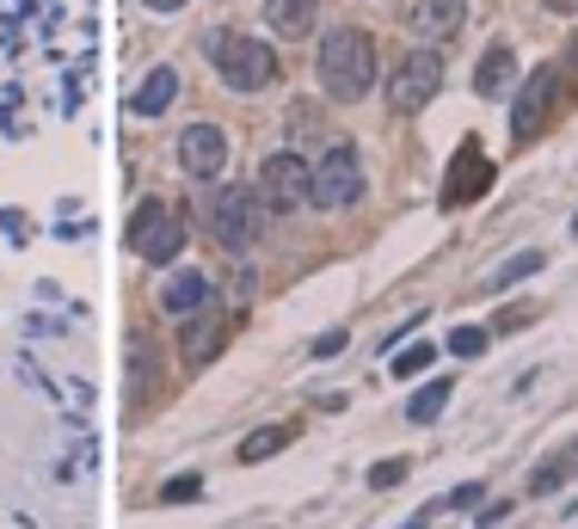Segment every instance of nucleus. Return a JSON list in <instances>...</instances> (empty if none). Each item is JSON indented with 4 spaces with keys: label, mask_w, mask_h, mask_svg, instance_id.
Segmentation results:
<instances>
[{
    "label": "nucleus",
    "mask_w": 578,
    "mask_h": 529,
    "mask_svg": "<svg viewBox=\"0 0 578 529\" xmlns=\"http://www.w3.org/2000/svg\"><path fill=\"white\" fill-rule=\"evenodd\" d=\"M437 80H444V62H437L431 50H412L407 62L395 68V80H388V111H400V118L425 111L437 99Z\"/></svg>",
    "instance_id": "obj_7"
},
{
    "label": "nucleus",
    "mask_w": 578,
    "mask_h": 529,
    "mask_svg": "<svg viewBox=\"0 0 578 529\" xmlns=\"http://www.w3.org/2000/svg\"><path fill=\"white\" fill-rule=\"evenodd\" d=\"M357 198H363V160H357L351 142H339V148H327V160L315 167L308 203H320V210H351Z\"/></svg>",
    "instance_id": "obj_3"
},
{
    "label": "nucleus",
    "mask_w": 578,
    "mask_h": 529,
    "mask_svg": "<svg viewBox=\"0 0 578 529\" xmlns=\"http://www.w3.org/2000/svg\"><path fill=\"white\" fill-rule=\"evenodd\" d=\"M332 351H345V327L339 332H320V339H315V358H332Z\"/></svg>",
    "instance_id": "obj_25"
},
{
    "label": "nucleus",
    "mask_w": 578,
    "mask_h": 529,
    "mask_svg": "<svg viewBox=\"0 0 578 529\" xmlns=\"http://www.w3.org/2000/svg\"><path fill=\"white\" fill-rule=\"evenodd\" d=\"M431 363H437V345H407L388 370H395V376H419V370H431Z\"/></svg>",
    "instance_id": "obj_21"
},
{
    "label": "nucleus",
    "mask_w": 578,
    "mask_h": 529,
    "mask_svg": "<svg viewBox=\"0 0 578 529\" xmlns=\"http://www.w3.org/2000/svg\"><path fill=\"white\" fill-rule=\"evenodd\" d=\"M203 302H210V278H203V271H172V278L160 283V308H167V315H198Z\"/></svg>",
    "instance_id": "obj_11"
},
{
    "label": "nucleus",
    "mask_w": 578,
    "mask_h": 529,
    "mask_svg": "<svg viewBox=\"0 0 578 529\" xmlns=\"http://www.w3.org/2000/svg\"><path fill=\"white\" fill-rule=\"evenodd\" d=\"M566 480H572V456H560V462H548V468H536V475H529V492H560Z\"/></svg>",
    "instance_id": "obj_20"
},
{
    "label": "nucleus",
    "mask_w": 578,
    "mask_h": 529,
    "mask_svg": "<svg viewBox=\"0 0 578 529\" xmlns=\"http://www.w3.org/2000/svg\"><path fill=\"white\" fill-rule=\"evenodd\" d=\"M148 7H155V13H179L185 0H148Z\"/></svg>",
    "instance_id": "obj_26"
},
{
    "label": "nucleus",
    "mask_w": 578,
    "mask_h": 529,
    "mask_svg": "<svg viewBox=\"0 0 578 529\" xmlns=\"http://www.w3.org/2000/svg\"><path fill=\"white\" fill-rule=\"evenodd\" d=\"M185 320H191V327H185V363H191V370H203V363L222 358L228 332H235V315H228V308H210V302H203L198 315H185Z\"/></svg>",
    "instance_id": "obj_8"
},
{
    "label": "nucleus",
    "mask_w": 578,
    "mask_h": 529,
    "mask_svg": "<svg viewBox=\"0 0 578 529\" xmlns=\"http://www.w3.org/2000/svg\"><path fill=\"white\" fill-rule=\"evenodd\" d=\"M407 529H425V523H407Z\"/></svg>",
    "instance_id": "obj_29"
},
{
    "label": "nucleus",
    "mask_w": 578,
    "mask_h": 529,
    "mask_svg": "<svg viewBox=\"0 0 578 529\" xmlns=\"http://www.w3.org/2000/svg\"><path fill=\"white\" fill-rule=\"evenodd\" d=\"M265 26L283 38H308L315 31V0H265Z\"/></svg>",
    "instance_id": "obj_15"
},
{
    "label": "nucleus",
    "mask_w": 578,
    "mask_h": 529,
    "mask_svg": "<svg viewBox=\"0 0 578 529\" xmlns=\"http://www.w3.org/2000/svg\"><path fill=\"white\" fill-rule=\"evenodd\" d=\"M130 247L142 252L148 264H172V259H179V247H185V222L167 210V203L148 198L142 210H136V222H130Z\"/></svg>",
    "instance_id": "obj_6"
},
{
    "label": "nucleus",
    "mask_w": 578,
    "mask_h": 529,
    "mask_svg": "<svg viewBox=\"0 0 578 529\" xmlns=\"http://www.w3.org/2000/svg\"><path fill=\"white\" fill-rule=\"evenodd\" d=\"M289 443H296V425H259V431H247L240 437V462H271L277 450H289Z\"/></svg>",
    "instance_id": "obj_16"
},
{
    "label": "nucleus",
    "mask_w": 578,
    "mask_h": 529,
    "mask_svg": "<svg viewBox=\"0 0 578 529\" xmlns=\"http://www.w3.org/2000/svg\"><path fill=\"white\" fill-rule=\"evenodd\" d=\"M198 492H203V480H198V475H179V480H167V487H160V499L179 505V499H198Z\"/></svg>",
    "instance_id": "obj_24"
},
{
    "label": "nucleus",
    "mask_w": 578,
    "mask_h": 529,
    "mask_svg": "<svg viewBox=\"0 0 578 529\" xmlns=\"http://www.w3.org/2000/svg\"><path fill=\"white\" fill-rule=\"evenodd\" d=\"M203 50H210V62L222 68V80L235 87V93H265L277 80V50L259 38H235V31H210L203 38Z\"/></svg>",
    "instance_id": "obj_2"
},
{
    "label": "nucleus",
    "mask_w": 578,
    "mask_h": 529,
    "mask_svg": "<svg viewBox=\"0 0 578 529\" xmlns=\"http://www.w3.org/2000/svg\"><path fill=\"white\" fill-rule=\"evenodd\" d=\"M449 395H456V382H449V376H437V382H425L419 395L407 400V419H412V425H431L437 412L449 407Z\"/></svg>",
    "instance_id": "obj_18"
},
{
    "label": "nucleus",
    "mask_w": 578,
    "mask_h": 529,
    "mask_svg": "<svg viewBox=\"0 0 578 529\" xmlns=\"http://www.w3.org/2000/svg\"><path fill=\"white\" fill-rule=\"evenodd\" d=\"M407 456H388V462H376L369 468V487H400V480H407Z\"/></svg>",
    "instance_id": "obj_23"
},
{
    "label": "nucleus",
    "mask_w": 578,
    "mask_h": 529,
    "mask_svg": "<svg viewBox=\"0 0 578 529\" xmlns=\"http://www.w3.org/2000/svg\"><path fill=\"white\" fill-rule=\"evenodd\" d=\"M172 99H179V74H172V68H155V74L142 80V93H136V111H142V118H160Z\"/></svg>",
    "instance_id": "obj_17"
},
{
    "label": "nucleus",
    "mask_w": 578,
    "mask_h": 529,
    "mask_svg": "<svg viewBox=\"0 0 578 529\" xmlns=\"http://www.w3.org/2000/svg\"><path fill=\"white\" fill-rule=\"evenodd\" d=\"M541 264H548V259H541V247H529V252H517V259H505V264H499V271H492V278H487V290H511V283H524V278H536Z\"/></svg>",
    "instance_id": "obj_19"
},
{
    "label": "nucleus",
    "mask_w": 578,
    "mask_h": 529,
    "mask_svg": "<svg viewBox=\"0 0 578 529\" xmlns=\"http://www.w3.org/2000/svg\"><path fill=\"white\" fill-rule=\"evenodd\" d=\"M487 186H492V167H480V154H474V148H461V154H456V172H449L444 203H468L474 191H487Z\"/></svg>",
    "instance_id": "obj_14"
},
{
    "label": "nucleus",
    "mask_w": 578,
    "mask_h": 529,
    "mask_svg": "<svg viewBox=\"0 0 578 529\" xmlns=\"http://www.w3.org/2000/svg\"><path fill=\"white\" fill-rule=\"evenodd\" d=\"M554 13H578V0H548Z\"/></svg>",
    "instance_id": "obj_27"
},
{
    "label": "nucleus",
    "mask_w": 578,
    "mask_h": 529,
    "mask_svg": "<svg viewBox=\"0 0 578 529\" xmlns=\"http://www.w3.org/2000/svg\"><path fill=\"white\" fill-rule=\"evenodd\" d=\"M210 234L222 240L228 252H247L259 240V191L247 186H222L210 198Z\"/></svg>",
    "instance_id": "obj_4"
},
{
    "label": "nucleus",
    "mask_w": 578,
    "mask_h": 529,
    "mask_svg": "<svg viewBox=\"0 0 578 529\" xmlns=\"http://www.w3.org/2000/svg\"><path fill=\"white\" fill-rule=\"evenodd\" d=\"M179 160H185V172H191V179H222V167H228V136L216 130V123H191V130H185V142H179Z\"/></svg>",
    "instance_id": "obj_9"
},
{
    "label": "nucleus",
    "mask_w": 578,
    "mask_h": 529,
    "mask_svg": "<svg viewBox=\"0 0 578 529\" xmlns=\"http://www.w3.org/2000/svg\"><path fill=\"white\" fill-rule=\"evenodd\" d=\"M572 234H578V222H572Z\"/></svg>",
    "instance_id": "obj_30"
},
{
    "label": "nucleus",
    "mask_w": 578,
    "mask_h": 529,
    "mask_svg": "<svg viewBox=\"0 0 578 529\" xmlns=\"http://www.w3.org/2000/svg\"><path fill=\"white\" fill-rule=\"evenodd\" d=\"M308 186H315V167H308L296 148H283V154H271V160L259 167V203H271L277 216L302 210V203H308Z\"/></svg>",
    "instance_id": "obj_5"
},
{
    "label": "nucleus",
    "mask_w": 578,
    "mask_h": 529,
    "mask_svg": "<svg viewBox=\"0 0 578 529\" xmlns=\"http://www.w3.org/2000/svg\"><path fill=\"white\" fill-rule=\"evenodd\" d=\"M320 80H327V99L357 106L376 87V43H369V31H357V26L327 31V43H320Z\"/></svg>",
    "instance_id": "obj_1"
},
{
    "label": "nucleus",
    "mask_w": 578,
    "mask_h": 529,
    "mask_svg": "<svg viewBox=\"0 0 578 529\" xmlns=\"http://www.w3.org/2000/svg\"><path fill=\"white\" fill-rule=\"evenodd\" d=\"M572 62H578V38H572Z\"/></svg>",
    "instance_id": "obj_28"
},
{
    "label": "nucleus",
    "mask_w": 578,
    "mask_h": 529,
    "mask_svg": "<svg viewBox=\"0 0 578 529\" xmlns=\"http://www.w3.org/2000/svg\"><path fill=\"white\" fill-rule=\"evenodd\" d=\"M511 80H517V56L505 50V43H499V50H487V56H480V68H474L480 99H505V93H511Z\"/></svg>",
    "instance_id": "obj_12"
},
{
    "label": "nucleus",
    "mask_w": 578,
    "mask_h": 529,
    "mask_svg": "<svg viewBox=\"0 0 578 529\" xmlns=\"http://www.w3.org/2000/svg\"><path fill=\"white\" fill-rule=\"evenodd\" d=\"M554 68H536V74H529V87L524 93H517V106H511V136L517 142H529V136L541 130V123H548V106H554Z\"/></svg>",
    "instance_id": "obj_10"
},
{
    "label": "nucleus",
    "mask_w": 578,
    "mask_h": 529,
    "mask_svg": "<svg viewBox=\"0 0 578 529\" xmlns=\"http://www.w3.org/2000/svg\"><path fill=\"white\" fill-rule=\"evenodd\" d=\"M461 19H468V0H419L412 26H419L425 38H456Z\"/></svg>",
    "instance_id": "obj_13"
},
{
    "label": "nucleus",
    "mask_w": 578,
    "mask_h": 529,
    "mask_svg": "<svg viewBox=\"0 0 578 529\" xmlns=\"http://www.w3.org/2000/svg\"><path fill=\"white\" fill-rule=\"evenodd\" d=\"M449 351H456V358H480V351H487V327H456L449 332Z\"/></svg>",
    "instance_id": "obj_22"
}]
</instances>
